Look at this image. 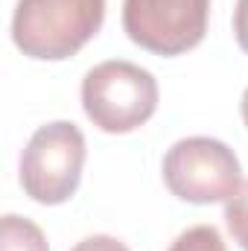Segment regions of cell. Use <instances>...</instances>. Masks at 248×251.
Masks as SVG:
<instances>
[{
    "label": "cell",
    "instance_id": "1",
    "mask_svg": "<svg viewBox=\"0 0 248 251\" xmlns=\"http://www.w3.org/2000/svg\"><path fill=\"white\" fill-rule=\"evenodd\" d=\"M102 21L105 0H18L12 41L29 59L62 62L99 32Z\"/></svg>",
    "mask_w": 248,
    "mask_h": 251
},
{
    "label": "cell",
    "instance_id": "11",
    "mask_svg": "<svg viewBox=\"0 0 248 251\" xmlns=\"http://www.w3.org/2000/svg\"><path fill=\"white\" fill-rule=\"evenodd\" d=\"M240 108H243V120H246V126H248V88H246V94H243V102H240Z\"/></svg>",
    "mask_w": 248,
    "mask_h": 251
},
{
    "label": "cell",
    "instance_id": "10",
    "mask_svg": "<svg viewBox=\"0 0 248 251\" xmlns=\"http://www.w3.org/2000/svg\"><path fill=\"white\" fill-rule=\"evenodd\" d=\"M234 35H237L240 50L248 53V0H237V9H234Z\"/></svg>",
    "mask_w": 248,
    "mask_h": 251
},
{
    "label": "cell",
    "instance_id": "8",
    "mask_svg": "<svg viewBox=\"0 0 248 251\" xmlns=\"http://www.w3.org/2000/svg\"><path fill=\"white\" fill-rule=\"evenodd\" d=\"M167 251H228V249H225L222 234L213 225H196V228H187L184 234H178L175 243Z\"/></svg>",
    "mask_w": 248,
    "mask_h": 251
},
{
    "label": "cell",
    "instance_id": "7",
    "mask_svg": "<svg viewBox=\"0 0 248 251\" xmlns=\"http://www.w3.org/2000/svg\"><path fill=\"white\" fill-rule=\"evenodd\" d=\"M225 222L234 237V243L248 251V181L225 201Z\"/></svg>",
    "mask_w": 248,
    "mask_h": 251
},
{
    "label": "cell",
    "instance_id": "9",
    "mask_svg": "<svg viewBox=\"0 0 248 251\" xmlns=\"http://www.w3.org/2000/svg\"><path fill=\"white\" fill-rule=\"evenodd\" d=\"M70 251H128L125 243H120L117 237H108V234H94V237H85L82 243H76Z\"/></svg>",
    "mask_w": 248,
    "mask_h": 251
},
{
    "label": "cell",
    "instance_id": "6",
    "mask_svg": "<svg viewBox=\"0 0 248 251\" xmlns=\"http://www.w3.org/2000/svg\"><path fill=\"white\" fill-rule=\"evenodd\" d=\"M0 251H50L44 231L18 213H6L0 219Z\"/></svg>",
    "mask_w": 248,
    "mask_h": 251
},
{
    "label": "cell",
    "instance_id": "4",
    "mask_svg": "<svg viewBox=\"0 0 248 251\" xmlns=\"http://www.w3.org/2000/svg\"><path fill=\"white\" fill-rule=\"evenodd\" d=\"M164 184L190 204L228 201L243 187L240 158L216 137H184L164 155Z\"/></svg>",
    "mask_w": 248,
    "mask_h": 251
},
{
    "label": "cell",
    "instance_id": "5",
    "mask_svg": "<svg viewBox=\"0 0 248 251\" xmlns=\"http://www.w3.org/2000/svg\"><path fill=\"white\" fill-rule=\"evenodd\" d=\"M207 18L210 0H123L125 35L137 47L167 59L201 44Z\"/></svg>",
    "mask_w": 248,
    "mask_h": 251
},
{
    "label": "cell",
    "instance_id": "3",
    "mask_svg": "<svg viewBox=\"0 0 248 251\" xmlns=\"http://www.w3.org/2000/svg\"><path fill=\"white\" fill-rule=\"evenodd\" d=\"M85 134L70 120H56L29 137L21 155V187L38 204L67 201L82 178Z\"/></svg>",
    "mask_w": 248,
    "mask_h": 251
},
{
    "label": "cell",
    "instance_id": "2",
    "mask_svg": "<svg viewBox=\"0 0 248 251\" xmlns=\"http://www.w3.org/2000/svg\"><path fill=\"white\" fill-rule=\"evenodd\" d=\"M158 82L140 64L111 59L91 67L82 79V108L99 131L125 134L158 111Z\"/></svg>",
    "mask_w": 248,
    "mask_h": 251
}]
</instances>
